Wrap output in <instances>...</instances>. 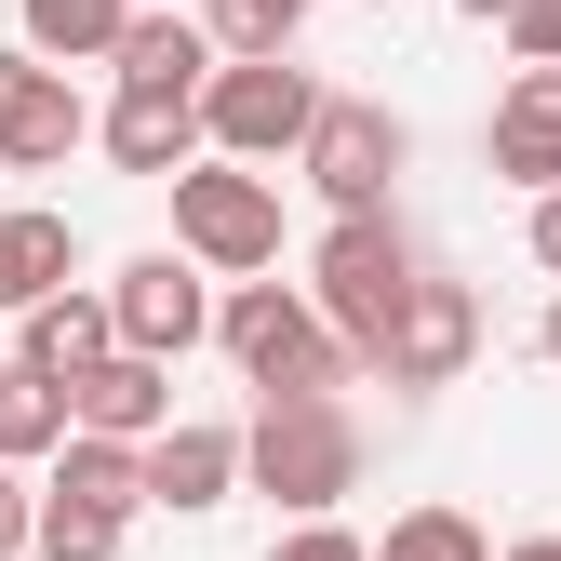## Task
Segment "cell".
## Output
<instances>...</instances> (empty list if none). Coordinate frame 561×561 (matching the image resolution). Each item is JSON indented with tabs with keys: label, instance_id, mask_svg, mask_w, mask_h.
Instances as JSON below:
<instances>
[{
	"label": "cell",
	"instance_id": "17",
	"mask_svg": "<svg viewBox=\"0 0 561 561\" xmlns=\"http://www.w3.org/2000/svg\"><path fill=\"white\" fill-rule=\"evenodd\" d=\"M67 428H81V401H67V375L14 347V362H0V455H14V468H54V442H67Z\"/></svg>",
	"mask_w": 561,
	"mask_h": 561
},
{
	"label": "cell",
	"instance_id": "4",
	"mask_svg": "<svg viewBox=\"0 0 561 561\" xmlns=\"http://www.w3.org/2000/svg\"><path fill=\"white\" fill-rule=\"evenodd\" d=\"M174 241H187L201 267H228V280L280 267V187H267V161H228V148H201V161L174 174Z\"/></svg>",
	"mask_w": 561,
	"mask_h": 561
},
{
	"label": "cell",
	"instance_id": "19",
	"mask_svg": "<svg viewBox=\"0 0 561 561\" xmlns=\"http://www.w3.org/2000/svg\"><path fill=\"white\" fill-rule=\"evenodd\" d=\"M121 27H134V0H27V54H54V67H107Z\"/></svg>",
	"mask_w": 561,
	"mask_h": 561
},
{
	"label": "cell",
	"instance_id": "24",
	"mask_svg": "<svg viewBox=\"0 0 561 561\" xmlns=\"http://www.w3.org/2000/svg\"><path fill=\"white\" fill-rule=\"evenodd\" d=\"M267 561H375V535H347V522L321 508V522H295V535H280Z\"/></svg>",
	"mask_w": 561,
	"mask_h": 561
},
{
	"label": "cell",
	"instance_id": "18",
	"mask_svg": "<svg viewBox=\"0 0 561 561\" xmlns=\"http://www.w3.org/2000/svg\"><path fill=\"white\" fill-rule=\"evenodd\" d=\"M107 347H121L107 280H67V295H41V308H27V362H54V375H94Z\"/></svg>",
	"mask_w": 561,
	"mask_h": 561
},
{
	"label": "cell",
	"instance_id": "15",
	"mask_svg": "<svg viewBox=\"0 0 561 561\" xmlns=\"http://www.w3.org/2000/svg\"><path fill=\"white\" fill-rule=\"evenodd\" d=\"M107 67H121V81H174V94H201V81L228 67V41H215V14H174V0H148V14L121 27Z\"/></svg>",
	"mask_w": 561,
	"mask_h": 561
},
{
	"label": "cell",
	"instance_id": "27",
	"mask_svg": "<svg viewBox=\"0 0 561 561\" xmlns=\"http://www.w3.org/2000/svg\"><path fill=\"white\" fill-rule=\"evenodd\" d=\"M508 561H561V535H522V548H508Z\"/></svg>",
	"mask_w": 561,
	"mask_h": 561
},
{
	"label": "cell",
	"instance_id": "20",
	"mask_svg": "<svg viewBox=\"0 0 561 561\" xmlns=\"http://www.w3.org/2000/svg\"><path fill=\"white\" fill-rule=\"evenodd\" d=\"M375 561H495V535H481L468 508H401Z\"/></svg>",
	"mask_w": 561,
	"mask_h": 561
},
{
	"label": "cell",
	"instance_id": "5",
	"mask_svg": "<svg viewBox=\"0 0 561 561\" xmlns=\"http://www.w3.org/2000/svg\"><path fill=\"white\" fill-rule=\"evenodd\" d=\"M201 121H215L228 161H295L308 121H321V81H308L295 54H228L215 81H201Z\"/></svg>",
	"mask_w": 561,
	"mask_h": 561
},
{
	"label": "cell",
	"instance_id": "1",
	"mask_svg": "<svg viewBox=\"0 0 561 561\" xmlns=\"http://www.w3.org/2000/svg\"><path fill=\"white\" fill-rule=\"evenodd\" d=\"M241 468H254V495H280V522H321L362 495V414L334 388H267L241 428Z\"/></svg>",
	"mask_w": 561,
	"mask_h": 561
},
{
	"label": "cell",
	"instance_id": "13",
	"mask_svg": "<svg viewBox=\"0 0 561 561\" xmlns=\"http://www.w3.org/2000/svg\"><path fill=\"white\" fill-rule=\"evenodd\" d=\"M481 161H495L508 187H561V67H522V81L495 94V121H481Z\"/></svg>",
	"mask_w": 561,
	"mask_h": 561
},
{
	"label": "cell",
	"instance_id": "10",
	"mask_svg": "<svg viewBox=\"0 0 561 561\" xmlns=\"http://www.w3.org/2000/svg\"><path fill=\"white\" fill-rule=\"evenodd\" d=\"M94 148L121 161V174H148V187H174L201 148H215V121H201V94H174V81H121V107L94 121Z\"/></svg>",
	"mask_w": 561,
	"mask_h": 561
},
{
	"label": "cell",
	"instance_id": "11",
	"mask_svg": "<svg viewBox=\"0 0 561 561\" xmlns=\"http://www.w3.org/2000/svg\"><path fill=\"white\" fill-rule=\"evenodd\" d=\"M241 428H215V414H174V428L148 442V508H174V522H201V508H228L241 495Z\"/></svg>",
	"mask_w": 561,
	"mask_h": 561
},
{
	"label": "cell",
	"instance_id": "2",
	"mask_svg": "<svg viewBox=\"0 0 561 561\" xmlns=\"http://www.w3.org/2000/svg\"><path fill=\"white\" fill-rule=\"evenodd\" d=\"M215 347L254 375V401L267 388H347V375H362V347L334 334V308L308 295V280H241V295L215 308Z\"/></svg>",
	"mask_w": 561,
	"mask_h": 561
},
{
	"label": "cell",
	"instance_id": "30",
	"mask_svg": "<svg viewBox=\"0 0 561 561\" xmlns=\"http://www.w3.org/2000/svg\"><path fill=\"white\" fill-rule=\"evenodd\" d=\"M27 561H41V548H27Z\"/></svg>",
	"mask_w": 561,
	"mask_h": 561
},
{
	"label": "cell",
	"instance_id": "12",
	"mask_svg": "<svg viewBox=\"0 0 561 561\" xmlns=\"http://www.w3.org/2000/svg\"><path fill=\"white\" fill-rule=\"evenodd\" d=\"M67 401H81V428H107V442H161L174 428V362L161 347H107L94 375H67Z\"/></svg>",
	"mask_w": 561,
	"mask_h": 561
},
{
	"label": "cell",
	"instance_id": "6",
	"mask_svg": "<svg viewBox=\"0 0 561 561\" xmlns=\"http://www.w3.org/2000/svg\"><path fill=\"white\" fill-rule=\"evenodd\" d=\"M401 161H414V134H401V107H375V94H321L308 148H295V174L334 201V215H375V201H401Z\"/></svg>",
	"mask_w": 561,
	"mask_h": 561
},
{
	"label": "cell",
	"instance_id": "8",
	"mask_svg": "<svg viewBox=\"0 0 561 561\" xmlns=\"http://www.w3.org/2000/svg\"><path fill=\"white\" fill-rule=\"evenodd\" d=\"M81 134H94V107L67 94V67L14 41V54H0V161H14V174H54Z\"/></svg>",
	"mask_w": 561,
	"mask_h": 561
},
{
	"label": "cell",
	"instance_id": "7",
	"mask_svg": "<svg viewBox=\"0 0 561 561\" xmlns=\"http://www.w3.org/2000/svg\"><path fill=\"white\" fill-rule=\"evenodd\" d=\"M468 362H481V295H468V280H442V267H428V280H414V295H401V321L375 334V375L428 401V388H455Z\"/></svg>",
	"mask_w": 561,
	"mask_h": 561
},
{
	"label": "cell",
	"instance_id": "29",
	"mask_svg": "<svg viewBox=\"0 0 561 561\" xmlns=\"http://www.w3.org/2000/svg\"><path fill=\"white\" fill-rule=\"evenodd\" d=\"M455 14H481V27H495V14H508V0H455Z\"/></svg>",
	"mask_w": 561,
	"mask_h": 561
},
{
	"label": "cell",
	"instance_id": "28",
	"mask_svg": "<svg viewBox=\"0 0 561 561\" xmlns=\"http://www.w3.org/2000/svg\"><path fill=\"white\" fill-rule=\"evenodd\" d=\"M535 347H548V362H561V295H548V334H535Z\"/></svg>",
	"mask_w": 561,
	"mask_h": 561
},
{
	"label": "cell",
	"instance_id": "9",
	"mask_svg": "<svg viewBox=\"0 0 561 561\" xmlns=\"http://www.w3.org/2000/svg\"><path fill=\"white\" fill-rule=\"evenodd\" d=\"M107 308H121V347H161V362H187V347L215 334V295H201V254L187 241L174 254H134L107 280Z\"/></svg>",
	"mask_w": 561,
	"mask_h": 561
},
{
	"label": "cell",
	"instance_id": "22",
	"mask_svg": "<svg viewBox=\"0 0 561 561\" xmlns=\"http://www.w3.org/2000/svg\"><path fill=\"white\" fill-rule=\"evenodd\" d=\"M121 508H67V495H41V561H121Z\"/></svg>",
	"mask_w": 561,
	"mask_h": 561
},
{
	"label": "cell",
	"instance_id": "26",
	"mask_svg": "<svg viewBox=\"0 0 561 561\" xmlns=\"http://www.w3.org/2000/svg\"><path fill=\"white\" fill-rule=\"evenodd\" d=\"M522 241H535V267L561 280V187H535V215H522Z\"/></svg>",
	"mask_w": 561,
	"mask_h": 561
},
{
	"label": "cell",
	"instance_id": "21",
	"mask_svg": "<svg viewBox=\"0 0 561 561\" xmlns=\"http://www.w3.org/2000/svg\"><path fill=\"white\" fill-rule=\"evenodd\" d=\"M201 14H215L228 54H295V27L321 14V0H201Z\"/></svg>",
	"mask_w": 561,
	"mask_h": 561
},
{
	"label": "cell",
	"instance_id": "14",
	"mask_svg": "<svg viewBox=\"0 0 561 561\" xmlns=\"http://www.w3.org/2000/svg\"><path fill=\"white\" fill-rule=\"evenodd\" d=\"M67 280H81V228H67L54 201H14V215H0V321H27Z\"/></svg>",
	"mask_w": 561,
	"mask_h": 561
},
{
	"label": "cell",
	"instance_id": "3",
	"mask_svg": "<svg viewBox=\"0 0 561 561\" xmlns=\"http://www.w3.org/2000/svg\"><path fill=\"white\" fill-rule=\"evenodd\" d=\"M428 280V254H414V228H401V201H375V215H334L321 228V254H308V295L334 308V334L375 362V334L401 321V295Z\"/></svg>",
	"mask_w": 561,
	"mask_h": 561
},
{
	"label": "cell",
	"instance_id": "16",
	"mask_svg": "<svg viewBox=\"0 0 561 561\" xmlns=\"http://www.w3.org/2000/svg\"><path fill=\"white\" fill-rule=\"evenodd\" d=\"M41 495H67V508H148V442H107V428H67L54 442V481H41Z\"/></svg>",
	"mask_w": 561,
	"mask_h": 561
},
{
	"label": "cell",
	"instance_id": "25",
	"mask_svg": "<svg viewBox=\"0 0 561 561\" xmlns=\"http://www.w3.org/2000/svg\"><path fill=\"white\" fill-rule=\"evenodd\" d=\"M41 548V495H27V468L0 455V561H27Z\"/></svg>",
	"mask_w": 561,
	"mask_h": 561
},
{
	"label": "cell",
	"instance_id": "23",
	"mask_svg": "<svg viewBox=\"0 0 561 561\" xmlns=\"http://www.w3.org/2000/svg\"><path fill=\"white\" fill-rule=\"evenodd\" d=\"M495 41H508L522 67H561V0H508V14H495Z\"/></svg>",
	"mask_w": 561,
	"mask_h": 561
}]
</instances>
